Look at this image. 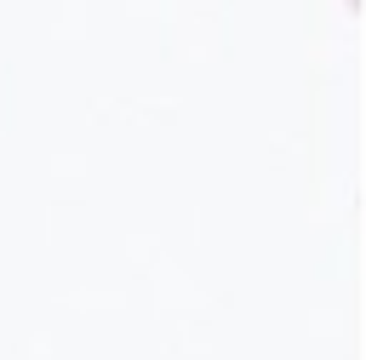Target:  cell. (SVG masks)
I'll return each mask as SVG.
<instances>
[]
</instances>
